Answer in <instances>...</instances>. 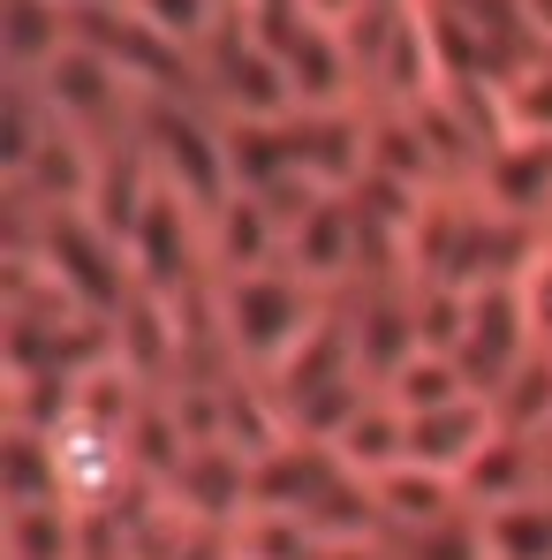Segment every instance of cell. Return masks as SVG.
Here are the masks:
<instances>
[{"label": "cell", "instance_id": "1", "mask_svg": "<svg viewBox=\"0 0 552 560\" xmlns=\"http://www.w3.org/2000/svg\"><path fill=\"white\" fill-rule=\"evenodd\" d=\"M484 553L492 560H552V500L530 492L515 508H492L484 515Z\"/></svg>", "mask_w": 552, "mask_h": 560}, {"label": "cell", "instance_id": "2", "mask_svg": "<svg viewBox=\"0 0 552 560\" xmlns=\"http://www.w3.org/2000/svg\"><path fill=\"white\" fill-rule=\"evenodd\" d=\"M137 23H152L160 38H197L212 23V0H129Z\"/></svg>", "mask_w": 552, "mask_h": 560}, {"label": "cell", "instance_id": "3", "mask_svg": "<svg viewBox=\"0 0 552 560\" xmlns=\"http://www.w3.org/2000/svg\"><path fill=\"white\" fill-rule=\"evenodd\" d=\"M522 311H530V334L552 349V250H538L522 273Z\"/></svg>", "mask_w": 552, "mask_h": 560}]
</instances>
